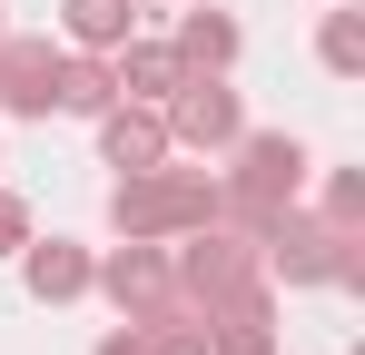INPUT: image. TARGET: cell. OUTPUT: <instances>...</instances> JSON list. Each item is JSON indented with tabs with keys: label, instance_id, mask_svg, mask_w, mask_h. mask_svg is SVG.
<instances>
[{
	"label": "cell",
	"instance_id": "2",
	"mask_svg": "<svg viewBox=\"0 0 365 355\" xmlns=\"http://www.w3.org/2000/svg\"><path fill=\"white\" fill-rule=\"evenodd\" d=\"M89 287H109V306H119L128 326L178 316V306H187V287H178V267H168V247H158V237H128L109 267H89ZM187 316H197V306H187Z\"/></svg>",
	"mask_w": 365,
	"mask_h": 355
},
{
	"label": "cell",
	"instance_id": "7",
	"mask_svg": "<svg viewBox=\"0 0 365 355\" xmlns=\"http://www.w3.org/2000/svg\"><path fill=\"white\" fill-rule=\"evenodd\" d=\"M109 99H119V79H109V50H79V59H60V69H50V109L99 118Z\"/></svg>",
	"mask_w": 365,
	"mask_h": 355
},
{
	"label": "cell",
	"instance_id": "1",
	"mask_svg": "<svg viewBox=\"0 0 365 355\" xmlns=\"http://www.w3.org/2000/svg\"><path fill=\"white\" fill-rule=\"evenodd\" d=\"M217 217V178L207 168H128L119 187H109V227L119 237H187V227H207Z\"/></svg>",
	"mask_w": 365,
	"mask_h": 355
},
{
	"label": "cell",
	"instance_id": "12",
	"mask_svg": "<svg viewBox=\"0 0 365 355\" xmlns=\"http://www.w3.org/2000/svg\"><path fill=\"white\" fill-rule=\"evenodd\" d=\"M326 227L365 237V178H356V168H336V178H326Z\"/></svg>",
	"mask_w": 365,
	"mask_h": 355
},
{
	"label": "cell",
	"instance_id": "10",
	"mask_svg": "<svg viewBox=\"0 0 365 355\" xmlns=\"http://www.w3.org/2000/svg\"><path fill=\"white\" fill-rule=\"evenodd\" d=\"M316 59H326L336 79H356V69H365V20H356V10H326V30H316Z\"/></svg>",
	"mask_w": 365,
	"mask_h": 355
},
{
	"label": "cell",
	"instance_id": "5",
	"mask_svg": "<svg viewBox=\"0 0 365 355\" xmlns=\"http://www.w3.org/2000/svg\"><path fill=\"white\" fill-rule=\"evenodd\" d=\"M109 79H119V99H148V109H158L187 79V59L168 50V40H119V50H109Z\"/></svg>",
	"mask_w": 365,
	"mask_h": 355
},
{
	"label": "cell",
	"instance_id": "4",
	"mask_svg": "<svg viewBox=\"0 0 365 355\" xmlns=\"http://www.w3.org/2000/svg\"><path fill=\"white\" fill-rule=\"evenodd\" d=\"M99 158L109 168H158L168 158V118L148 109V99H109L99 109Z\"/></svg>",
	"mask_w": 365,
	"mask_h": 355
},
{
	"label": "cell",
	"instance_id": "11",
	"mask_svg": "<svg viewBox=\"0 0 365 355\" xmlns=\"http://www.w3.org/2000/svg\"><path fill=\"white\" fill-rule=\"evenodd\" d=\"M138 346H148V355H207V316H187V306H178V316H148Z\"/></svg>",
	"mask_w": 365,
	"mask_h": 355
},
{
	"label": "cell",
	"instance_id": "3",
	"mask_svg": "<svg viewBox=\"0 0 365 355\" xmlns=\"http://www.w3.org/2000/svg\"><path fill=\"white\" fill-rule=\"evenodd\" d=\"M158 118H168V148H227L247 128V109H237V89L217 79V69H187L178 89L158 99Z\"/></svg>",
	"mask_w": 365,
	"mask_h": 355
},
{
	"label": "cell",
	"instance_id": "15",
	"mask_svg": "<svg viewBox=\"0 0 365 355\" xmlns=\"http://www.w3.org/2000/svg\"><path fill=\"white\" fill-rule=\"evenodd\" d=\"M99 355H148V346H138V326H119V336H99Z\"/></svg>",
	"mask_w": 365,
	"mask_h": 355
},
{
	"label": "cell",
	"instance_id": "16",
	"mask_svg": "<svg viewBox=\"0 0 365 355\" xmlns=\"http://www.w3.org/2000/svg\"><path fill=\"white\" fill-rule=\"evenodd\" d=\"M0 30H10V20H0Z\"/></svg>",
	"mask_w": 365,
	"mask_h": 355
},
{
	"label": "cell",
	"instance_id": "13",
	"mask_svg": "<svg viewBox=\"0 0 365 355\" xmlns=\"http://www.w3.org/2000/svg\"><path fill=\"white\" fill-rule=\"evenodd\" d=\"M207 355H277V326H217Z\"/></svg>",
	"mask_w": 365,
	"mask_h": 355
},
{
	"label": "cell",
	"instance_id": "9",
	"mask_svg": "<svg viewBox=\"0 0 365 355\" xmlns=\"http://www.w3.org/2000/svg\"><path fill=\"white\" fill-rule=\"evenodd\" d=\"M168 50H178L187 69H227V59H237V20H227V10H187Z\"/></svg>",
	"mask_w": 365,
	"mask_h": 355
},
{
	"label": "cell",
	"instance_id": "14",
	"mask_svg": "<svg viewBox=\"0 0 365 355\" xmlns=\"http://www.w3.org/2000/svg\"><path fill=\"white\" fill-rule=\"evenodd\" d=\"M20 247H30V207L0 187V257H20Z\"/></svg>",
	"mask_w": 365,
	"mask_h": 355
},
{
	"label": "cell",
	"instance_id": "6",
	"mask_svg": "<svg viewBox=\"0 0 365 355\" xmlns=\"http://www.w3.org/2000/svg\"><path fill=\"white\" fill-rule=\"evenodd\" d=\"M20 257H30L20 277H30V296H40V306L89 296V267H99V257H89V247H69V237H50V247H20Z\"/></svg>",
	"mask_w": 365,
	"mask_h": 355
},
{
	"label": "cell",
	"instance_id": "8",
	"mask_svg": "<svg viewBox=\"0 0 365 355\" xmlns=\"http://www.w3.org/2000/svg\"><path fill=\"white\" fill-rule=\"evenodd\" d=\"M60 30L79 50H119V40H138V10L128 0H60Z\"/></svg>",
	"mask_w": 365,
	"mask_h": 355
}]
</instances>
